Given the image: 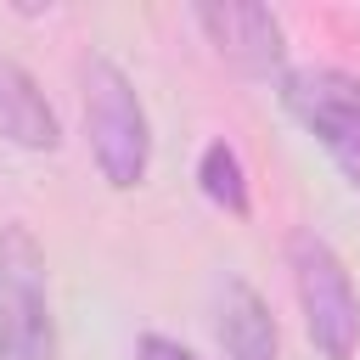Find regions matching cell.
I'll return each mask as SVG.
<instances>
[{
    "mask_svg": "<svg viewBox=\"0 0 360 360\" xmlns=\"http://www.w3.org/2000/svg\"><path fill=\"white\" fill-rule=\"evenodd\" d=\"M79 112L101 180L112 191H135L152 169V124L135 96V79L107 51H84L79 62Z\"/></svg>",
    "mask_w": 360,
    "mask_h": 360,
    "instance_id": "1",
    "label": "cell"
},
{
    "mask_svg": "<svg viewBox=\"0 0 360 360\" xmlns=\"http://www.w3.org/2000/svg\"><path fill=\"white\" fill-rule=\"evenodd\" d=\"M287 270H292L298 315H304L315 354L321 360H354V349H360V292H354V276L338 259V248L315 225H298L287 236Z\"/></svg>",
    "mask_w": 360,
    "mask_h": 360,
    "instance_id": "2",
    "label": "cell"
},
{
    "mask_svg": "<svg viewBox=\"0 0 360 360\" xmlns=\"http://www.w3.org/2000/svg\"><path fill=\"white\" fill-rule=\"evenodd\" d=\"M0 360H56L45 248L22 219L0 225Z\"/></svg>",
    "mask_w": 360,
    "mask_h": 360,
    "instance_id": "3",
    "label": "cell"
},
{
    "mask_svg": "<svg viewBox=\"0 0 360 360\" xmlns=\"http://www.w3.org/2000/svg\"><path fill=\"white\" fill-rule=\"evenodd\" d=\"M281 107L326 146L338 174L360 191V79L343 68H281Z\"/></svg>",
    "mask_w": 360,
    "mask_h": 360,
    "instance_id": "4",
    "label": "cell"
},
{
    "mask_svg": "<svg viewBox=\"0 0 360 360\" xmlns=\"http://www.w3.org/2000/svg\"><path fill=\"white\" fill-rule=\"evenodd\" d=\"M191 22L214 45V56L231 62L236 73H253V79L281 73L287 39H281V22H276L270 6H259V0H202V6H191Z\"/></svg>",
    "mask_w": 360,
    "mask_h": 360,
    "instance_id": "5",
    "label": "cell"
},
{
    "mask_svg": "<svg viewBox=\"0 0 360 360\" xmlns=\"http://www.w3.org/2000/svg\"><path fill=\"white\" fill-rule=\"evenodd\" d=\"M219 343H225V360H281L276 315L264 292L236 270L219 276Z\"/></svg>",
    "mask_w": 360,
    "mask_h": 360,
    "instance_id": "6",
    "label": "cell"
},
{
    "mask_svg": "<svg viewBox=\"0 0 360 360\" xmlns=\"http://www.w3.org/2000/svg\"><path fill=\"white\" fill-rule=\"evenodd\" d=\"M0 141H11L22 152H56L62 146L56 107L45 101L39 79L6 51H0Z\"/></svg>",
    "mask_w": 360,
    "mask_h": 360,
    "instance_id": "7",
    "label": "cell"
},
{
    "mask_svg": "<svg viewBox=\"0 0 360 360\" xmlns=\"http://www.w3.org/2000/svg\"><path fill=\"white\" fill-rule=\"evenodd\" d=\"M197 186L214 208H225L231 219H248L253 214V191H248V169H242V152L231 141H208L202 158H197Z\"/></svg>",
    "mask_w": 360,
    "mask_h": 360,
    "instance_id": "8",
    "label": "cell"
},
{
    "mask_svg": "<svg viewBox=\"0 0 360 360\" xmlns=\"http://www.w3.org/2000/svg\"><path fill=\"white\" fill-rule=\"evenodd\" d=\"M135 360H197V349H186L180 338H163V332H141Z\"/></svg>",
    "mask_w": 360,
    "mask_h": 360,
    "instance_id": "9",
    "label": "cell"
}]
</instances>
